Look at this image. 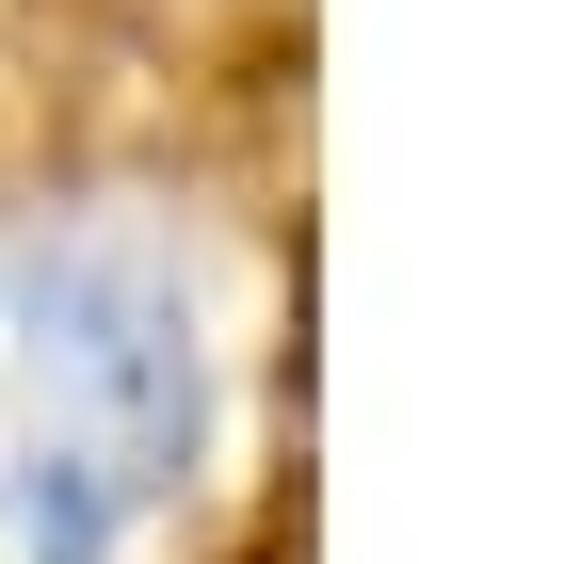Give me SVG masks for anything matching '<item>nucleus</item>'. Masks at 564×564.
Returning <instances> with one entry per match:
<instances>
[{
  "label": "nucleus",
  "instance_id": "nucleus-1",
  "mask_svg": "<svg viewBox=\"0 0 564 564\" xmlns=\"http://www.w3.org/2000/svg\"><path fill=\"white\" fill-rule=\"evenodd\" d=\"M194 291L130 226H0V564H113L194 452Z\"/></svg>",
  "mask_w": 564,
  "mask_h": 564
}]
</instances>
